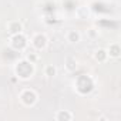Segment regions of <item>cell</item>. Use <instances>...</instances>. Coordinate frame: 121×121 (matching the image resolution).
I'll return each mask as SVG.
<instances>
[{"label": "cell", "instance_id": "obj_4", "mask_svg": "<svg viewBox=\"0 0 121 121\" xmlns=\"http://www.w3.org/2000/svg\"><path fill=\"white\" fill-rule=\"evenodd\" d=\"M46 74H47V76H54V74H56V69H54L53 66H48V67L46 69Z\"/></svg>", "mask_w": 121, "mask_h": 121}, {"label": "cell", "instance_id": "obj_2", "mask_svg": "<svg viewBox=\"0 0 121 121\" xmlns=\"http://www.w3.org/2000/svg\"><path fill=\"white\" fill-rule=\"evenodd\" d=\"M67 40H69L70 43H77V41L80 40V34H78L76 30H70V31L67 33Z\"/></svg>", "mask_w": 121, "mask_h": 121}, {"label": "cell", "instance_id": "obj_3", "mask_svg": "<svg viewBox=\"0 0 121 121\" xmlns=\"http://www.w3.org/2000/svg\"><path fill=\"white\" fill-rule=\"evenodd\" d=\"M111 48H112V50H110V54H111L112 57H118V56H120V48H118V46H117V44H112Z\"/></svg>", "mask_w": 121, "mask_h": 121}, {"label": "cell", "instance_id": "obj_5", "mask_svg": "<svg viewBox=\"0 0 121 121\" xmlns=\"http://www.w3.org/2000/svg\"><path fill=\"white\" fill-rule=\"evenodd\" d=\"M56 118H57V120H60V118H71V114H67V112H66V114H64V112H60Z\"/></svg>", "mask_w": 121, "mask_h": 121}, {"label": "cell", "instance_id": "obj_1", "mask_svg": "<svg viewBox=\"0 0 121 121\" xmlns=\"http://www.w3.org/2000/svg\"><path fill=\"white\" fill-rule=\"evenodd\" d=\"M33 44H34L37 48H44L46 44H47V39H46V36H43V34H37V36L34 37V40H33Z\"/></svg>", "mask_w": 121, "mask_h": 121}]
</instances>
